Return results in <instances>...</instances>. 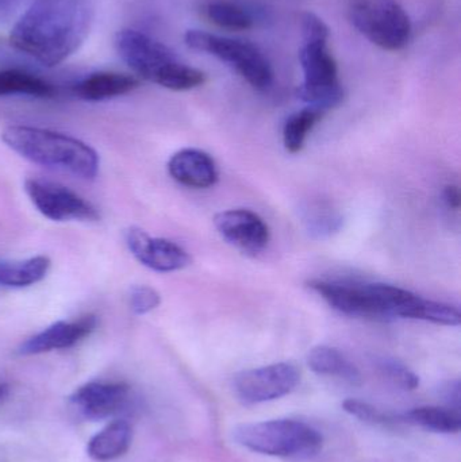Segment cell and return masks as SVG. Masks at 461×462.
Instances as JSON below:
<instances>
[{"instance_id": "cell-1", "label": "cell", "mask_w": 461, "mask_h": 462, "mask_svg": "<svg viewBox=\"0 0 461 462\" xmlns=\"http://www.w3.org/2000/svg\"><path fill=\"white\" fill-rule=\"evenodd\" d=\"M89 0H32L10 32L16 51L56 67L80 49L91 30Z\"/></svg>"}, {"instance_id": "cell-2", "label": "cell", "mask_w": 461, "mask_h": 462, "mask_svg": "<svg viewBox=\"0 0 461 462\" xmlns=\"http://www.w3.org/2000/svg\"><path fill=\"white\" fill-rule=\"evenodd\" d=\"M2 140L11 151L41 167L64 171L84 180H92L99 172L97 151L64 133L15 125L3 130Z\"/></svg>"}, {"instance_id": "cell-3", "label": "cell", "mask_w": 461, "mask_h": 462, "mask_svg": "<svg viewBox=\"0 0 461 462\" xmlns=\"http://www.w3.org/2000/svg\"><path fill=\"white\" fill-rule=\"evenodd\" d=\"M114 45L124 64L143 80L171 91H189L206 83L205 72L187 64L172 49L145 32L119 30Z\"/></svg>"}, {"instance_id": "cell-4", "label": "cell", "mask_w": 461, "mask_h": 462, "mask_svg": "<svg viewBox=\"0 0 461 462\" xmlns=\"http://www.w3.org/2000/svg\"><path fill=\"white\" fill-rule=\"evenodd\" d=\"M302 37L300 61L303 81L297 89V97L310 107L327 113L344 100L337 62L329 48L330 30L318 15L305 13Z\"/></svg>"}, {"instance_id": "cell-5", "label": "cell", "mask_w": 461, "mask_h": 462, "mask_svg": "<svg viewBox=\"0 0 461 462\" xmlns=\"http://www.w3.org/2000/svg\"><path fill=\"white\" fill-rule=\"evenodd\" d=\"M233 439L251 452L289 460H308L324 447L317 429L295 420L243 423L233 430Z\"/></svg>"}, {"instance_id": "cell-6", "label": "cell", "mask_w": 461, "mask_h": 462, "mask_svg": "<svg viewBox=\"0 0 461 462\" xmlns=\"http://www.w3.org/2000/svg\"><path fill=\"white\" fill-rule=\"evenodd\" d=\"M184 42L192 51H203L226 62L249 86L259 91L271 88L273 70L262 51L248 41L222 37L202 30H189Z\"/></svg>"}, {"instance_id": "cell-7", "label": "cell", "mask_w": 461, "mask_h": 462, "mask_svg": "<svg viewBox=\"0 0 461 462\" xmlns=\"http://www.w3.org/2000/svg\"><path fill=\"white\" fill-rule=\"evenodd\" d=\"M349 21L371 43L387 51H402L411 37V22L397 0H348Z\"/></svg>"}, {"instance_id": "cell-8", "label": "cell", "mask_w": 461, "mask_h": 462, "mask_svg": "<svg viewBox=\"0 0 461 462\" xmlns=\"http://www.w3.org/2000/svg\"><path fill=\"white\" fill-rule=\"evenodd\" d=\"M300 382V372L294 364L278 363L241 372L233 388L241 403L246 406L267 403L291 393Z\"/></svg>"}, {"instance_id": "cell-9", "label": "cell", "mask_w": 461, "mask_h": 462, "mask_svg": "<svg viewBox=\"0 0 461 462\" xmlns=\"http://www.w3.org/2000/svg\"><path fill=\"white\" fill-rule=\"evenodd\" d=\"M24 191L38 211L54 222L97 221V208L68 187L42 179L24 181Z\"/></svg>"}, {"instance_id": "cell-10", "label": "cell", "mask_w": 461, "mask_h": 462, "mask_svg": "<svg viewBox=\"0 0 461 462\" xmlns=\"http://www.w3.org/2000/svg\"><path fill=\"white\" fill-rule=\"evenodd\" d=\"M309 287L341 314L373 319L387 318L386 307L382 298L381 282L346 284L325 280H310Z\"/></svg>"}, {"instance_id": "cell-11", "label": "cell", "mask_w": 461, "mask_h": 462, "mask_svg": "<svg viewBox=\"0 0 461 462\" xmlns=\"http://www.w3.org/2000/svg\"><path fill=\"white\" fill-rule=\"evenodd\" d=\"M132 254L146 268L162 273L181 271L191 263L189 253L175 242L154 238L140 227H130L124 234Z\"/></svg>"}, {"instance_id": "cell-12", "label": "cell", "mask_w": 461, "mask_h": 462, "mask_svg": "<svg viewBox=\"0 0 461 462\" xmlns=\"http://www.w3.org/2000/svg\"><path fill=\"white\" fill-rule=\"evenodd\" d=\"M214 225L225 241L251 254L262 252L270 242L267 224L254 211L243 208L222 211L217 214Z\"/></svg>"}, {"instance_id": "cell-13", "label": "cell", "mask_w": 461, "mask_h": 462, "mask_svg": "<svg viewBox=\"0 0 461 462\" xmlns=\"http://www.w3.org/2000/svg\"><path fill=\"white\" fill-rule=\"evenodd\" d=\"M97 325V320L94 315H86L70 322L59 320L22 342L18 353L21 356H35L53 350L68 349L87 338Z\"/></svg>"}, {"instance_id": "cell-14", "label": "cell", "mask_w": 461, "mask_h": 462, "mask_svg": "<svg viewBox=\"0 0 461 462\" xmlns=\"http://www.w3.org/2000/svg\"><path fill=\"white\" fill-rule=\"evenodd\" d=\"M129 395V385L119 382H91L70 396L73 406L83 417L102 420L118 412Z\"/></svg>"}, {"instance_id": "cell-15", "label": "cell", "mask_w": 461, "mask_h": 462, "mask_svg": "<svg viewBox=\"0 0 461 462\" xmlns=\"http://www.w3.org/2000/svg\"><path fill=\"white\" fill-rule=\"evenodd\" d=\"M168 172L173 180L189 189H208L218 181V168L210 154L183 149L171 157Z\"/></svg>"}, {"instance_id": "cell-16", "label": "cell", "mask_w": 461, "mask_h": 462, "mask_svg": "<svg viewBox=\"0 0 461 462\" xmlns=\"http://www.w3.org/2000/svg\"><path fill=\"white\" fill-rule=\"evenodd\" d=\"M140 87V80L127 73L102 72L91 73L73 86L76 97L87 102H102L130 94Z\"/></svg>"}, {"instance_id": "cell-17", "label": "cell", "mask_w": 461, "mask_h": 462, "mask_svg": "<svg viewBox=\"0 0 461 462\" xmlns=\"http://www.w3.org/2000/svg\"><path fill=\"white\" fill-rule=\"evenodd\" d=\"M132 436L129 423L115 420L89 439L87 453L97 461L115 460L129 450Z\"/></svg>"}, {"instance_id": "cell-18", "label": "cell", "mask_w": 461, "mask_h": 462, "mask_svg": "<svg viewBox=\"0 0 461 462\" xmlns=\"http://www.w3.org/2000/svg\"><path fill=\"white\" fill-rule=\"evenodd\" d=\"M306 361L314 374L338 377L354 385H359L362 383L359 369L335 347L324 346V345L313 347L309 352Z\"/></svg>"}, {"instance_id": "cell-19", "label": "cell", "mask_w": 461, "mask_h": 462, "mask_svg": "<svg viewBox=\"0 0 461 462\" xmlns=\"http://www.w3.org/2000/svg\"><path fill=\"white\" fill-rule=\"evenodd\" d=\"M51 265L48 255H35L22 261H0V287H32L45 279Z\"/></svg>"}, {"instance_id": "cell-20", "label": "cell", "mask_w": 461, "mask_h": 462, "mask_svg": "<svg viewBox=\"0 0 461 462\" xmlns=\"http://www.w3.org/2000/svg\"><path fill=\"white\" fill-rule=\"evenodd\" d=\"M11 95L49 99L56 95V88L49 81L27 70L16 68L0 69V97Z\"/></svg>"}, {"instance_id": "cell-21", "label": "cell", "mask_w": 461, "mask_h": 462, "mask_svg": "<svg viewBox=\"0 0 461 462\" xmlns=\"http://www.w3.org/2000/svg\"><path fill=\"white\" fill-rule=\"evenodd\" d=\"M202 14L210 23L227 32H246L254 26L248 8L233 0H211L202 5Z\"/></svg>"}, {"instance_id": "cell-22", "label": "cell", "mask_w": 461, "mask_h": 462, "mask_svg": "<svg viewBox=\"0 0 461 462\" xmlns=\"http://www.w3.org/2000/svg\"><path fill=\"white\" fill-rule=\"evenodd\" d=\"M402 423L420 426L435 433H459L461 429V415L457 410L449 407L422 406L410 410L401 415Z\"/></svg>"}, {"instance_id": "cell-23", "label": "cell", "mask_w": 461, "mask_h": 462, "mask_svg": "<svg viewBox=\"0 0 461 462\" xmlns=\"http://www.w3.org/2000/svg\"><path fill=\"white\" fill-rule=\"evenodd\" d=\"M325 114L327 113L309 106L287 119L283 129V143L289 153L295 154L302 151L309 133L322 121Z\"/></svg>"}, {"instance_id": "cell-24", "label": "cell", "mask_w": 461, "mask_h": 462, "mask_svg": "<svg viewBox=\"0 0 461 462\" xmlns=\"http://www.w3.org/2000/svg\"><path fill=\"white\" fill-rule=\"evenodd\" d=\"M343 409L352 417L357 418V420L368 423V425L392 428V426L402 423L400 417H392V415L386 414L376 407L371 406L365 402L356 401V399H348V401L344 402Z\"/></svg>"}, {"instance_id": "cell-25", "label": "cell", "mask_w": 461, "mask_h": 462, "mask_svg": "<svg viewBox=\"0 0 461 462\" xmlns=\"http://www.w3.org/2000/svg\"><path fill=\"white\" fill-rule=\"evenodd\" d=\"M379 368L383 372L384 376L401 390L413 391L420 385L419 376L400 361L384 358L379 364Z\"/></svg>"}, {"instance_id": "cell-26", "label": "cell", "mask_w": 461, "mask_h": 462, "mask_svg": "<svg viewBox=\"0 0 461 462\" xmlns=\"http://www.w3.org/2000/svg\"><path fill=\"white\" fill-rule=\"evenodd\" d=\"M130 309L134 314L145 315L156 310L161 303V296L149 285H135L130 291Z\"/></svg>"}, {"instance_id": "cell-27", "label": "cell", "mask_w": 461, "mask_h": 462, "mask_svg": "<svg viewBox=\"0 0 461 462\" xmlns=\"http://www.w3.org/2000/svg\"><path fill=\"white\" fill-rule=\"evenodd\" d=\"M306 224H308V229L311 234L322 238V236H330L340 229L343 219L337 214L325 211V208H321V210L317 208L313 216H309L306 218Z\"/></svg>"}, {"instance_id": "cell-28", "label": "cell", "mask_w": 461, "mask_h": 462, "mask_svg": "<svg viewBox=\"0 0 461 462\" xmlns=\"http://www.w3.org/2000/svg\"><path fill=\"white\" fill-rule=\"evenodd\" d=\"M441 398H443L446 407L460 411L461 404V385L459 380H452L446 383L440 390Z\"/></svg>"}, {"instance_id": "cell-29", "label": "cell", "mask_w": 461, "mask_h": 462, "mask_svg": "<svg viewBox=\"0 0 461 462\" xmlns=\"http://www.w3.org/2000/svg\"><path fill=\"white\" fill-rule=\"evenodd\" d=\"M32 2V0H0V22L7 21Z\"/></svg>"}, {"instance_id": "cell-30", "label": "cell", "mask_w": 461, "mask_h": 462, "mask_svg": "<svg viewBox=\"0 0 461 462\" xmlns=\"http://www.w3.org/2000/svg\"><path fill=\"white\" fill-rule=\"evenodd\" d=\"M444 200H446L447 206L452 208V210H459L461 203L459 187L447 186L446 189H444Z\"/></svg>"}, {"instance_id": "cell-31", "label": "cell", "mask_w": 461, "mask_h": 462, "mask_svg": "<svg viewBox=\"0 0 461 462\" xmlns=\"http://www.w3.org/2000/svg\"><path fill=\"white\" fill-rule=\"evenodd\" d=\"M7 385L0 384V402L3 401V399L5 398V395H7Z\"/></svg>"}]
</instances>
